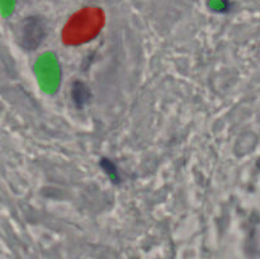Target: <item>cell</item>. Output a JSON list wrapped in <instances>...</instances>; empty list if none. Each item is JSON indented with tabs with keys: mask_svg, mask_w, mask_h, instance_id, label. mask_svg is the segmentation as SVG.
<instances>
[{
	"mask_svg": "<svg viewBox=\"0 0 260 259\" xmlns=\"http://www.w3.org/2000/svg\"><path fill=\"white\" fill-rule=\"evenodd\" d=\"M104 17L99 9H84L78 12L63 29V42L68 45H80L93 40L103 27Z\"/></svg>",
	"mask_w": 260,
	"mask_h": 259,
	"instance_id": "1",
	"label": "cell"
},
{
	"mask_svg": "<svg viewBox=\"0 0 260 259\" xmlns=\"http://www.w3.org/2000/svg\"><path fill=\"white\" fill-rule=\"evenodd\" d=\"M101 165H102V168L104 169V172H106L107 174L111 177V179H113L114 182H117V180H118V172H117V168L114 167V164L111 161V160L103 159L102 160Z\"/></svg>",
	"mask_w": 260,
	"mask_h": 259,
	"instance_id": "4",
	"label": "cell"
},
{
	"mask_svg": "<svg viewBox=\"0 0 260 259\" xmlns=\"http://www.w3.org/2000/svg\"><path fill=\"white\" fill-rule=\"evenodd\" d=\"M89 99V90L83 83L76 81L73 85V101L78 108H81Z\"/></svg>",
	"mask_w": 260,
	"mask_h": 259,
	"instance_id": "3",
	"label": "cell"
},
{
	"mask_svg": "<svg viewBox=\"0 0 260 259\" xmlns=\"http://www.w3.org/2000/svg\"><path fill=\"white\" fill-rule=\"evenodd\" d=\"M43 37H45V25L42 20L38 18H29L23 27V47L28 50H35L42 42Z\"/></svg>",
	"mask_w": 260,
	"mask_h": 259,
	"instance_id": "2",
	"label": "cell"
}]
</instances>
